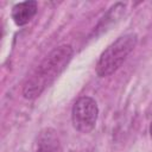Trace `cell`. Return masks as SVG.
I'll return each mask as SVG.
<instances>
[{"label": "cell", "mask_w": 152, "mask_h": 152, "mask_svg": "<svg viewBox=\"0 0 152 152\" xmlns=\"http://www.w3.org/2000/svg\"><path fill=\"white\" fill-rule=\"evenodd\" d=\"M138 43L135 33H126L109 44L100 55L96 63V74L99 77H107L114 74L125 62L127 56L133 51Z\"/></svg>", "instance_id": "obj_2"}, {"label": "cell", "mask_w": 152, "mask_h": 152, "mask_svg": "<svg viewBox=\"0 0 152 152\" xmlns=\"http://www.w3.org/2000/svg\"><path fill=\"white\" fill-rule=\"evenodd\" d=\"M150 137L152 139V121H151V125H150Z\"/></svg>", "instance_id": "obj_7"}, {"label": "cell", "mask_w": 152, "mask_h": 152, "mask_svg": "<svg viewBox=\"0 0 152 152\" xmlns=\"http://www.w3.org/2000/svg\"><path fill=\"white\" fill-rule=\"evenodd\" d=\"M99 118V107L96 101L90 96L78 97L71 109V121L76 131L81 133L91 132Z\"/></svg>", "instance_id": "obj_3"}, {"label": "cell", "mask_w": 152, "mask_h": 152, "mask_svg": "<svg viewBox=\"0 0 152 152\" xmlns=\"http://www.w3.org/2000/svg\"><path fill=\"white\" fill-rule=\"evenodd\" d=\"M38 10V4L33 0L18 2L12 7V19L17 26H24L32 20Z\"/></svg>", "instance_id": "obj_5"}, {"label": "cell", "mask_w": 152, "mask_h": 152, "mask_svg": "<svg viewBox=\"0 0 152 152\" xmlns=\"http://www.w3.org/2000/svg\"><path fill=\"white\" fill-rule=\"evenodd\" d=\"M36 152H63L61 140L53 128H44L40 131Z\"/></svg>", "instance_id": "obj_6"}, {"label": "cell", "mask_w": 152, "mask_h": 152, "mask_svg": "<svg viewBox=\"0 0 152 152\" xmlns=\"http://www.w3.org/2000/svg\"><path fill=\"white\" fill-rule=\"evenodd\" d=\"M125 10H126V4H124V2H116L113 6H110L109 10L107 11V13L101 18V20L94 27L91 36L97 37V36L102 34L103 32L108 31L109 27L115 25L121 19L122 14L125 13Z\"/></svg>", "instance_id": "obj_4"}, {"label": "cell", "mask_w": 152, "mask_h": 152, "mask_svg": "<svg viewBox=\"0 0 152 152\" xmlns=\"http://www.w3.org/2000/svg\"><path fill=\"white\" fill-rule=\"evenodd\" d=\"M74 55L69 44H62L50 51L46 57L31 72L23 86V95L27 100H34L49 88L65 70Z\"/></svg>", "instance_id": "obj_1"}]
</instances>
